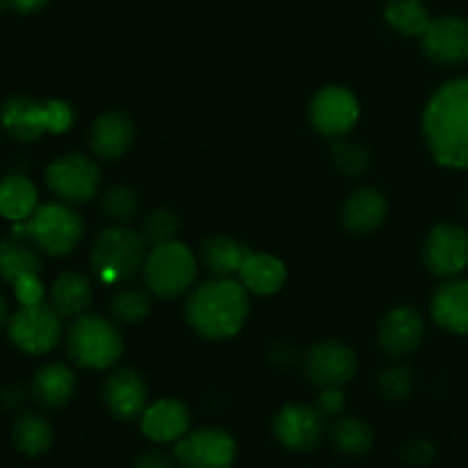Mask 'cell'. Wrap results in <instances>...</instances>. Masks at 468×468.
<instances>
[{
  "mask_svg": "<svg viewBox=\"0 0 468 468\" xmlns=\"http://www.w3.org/2000/svg\"><path fill=\"white\" fill-rule=\"evenodd\" d=\"M423 133L434 160L448 169H468V78L448 80L430 96Z\"/></svg>",
  "mask_w": 468,
  "mask_h": 468,
  "instance_id": "obj_1",
  "label": "cell"
},
{
  "mask_svg": "<svg viewBox=\"0 0 468 468\" xmlns=\"http://www.w3.org/2000/svg\"><path fill=\"white\" fill-rule=\"evenodd\" d=\"M250 314V291L238 279H213L190 292L186 320L208 341L236 336Z\"/></svg>",
  "mask_w": 468,
  "mask_h": 468,
  "instance_id": "obj_2",
  "label": "cell"
},
{
  "mask_svg": "<svg viewBox=\"0 0 468 468\" xmlns=\"http://www.w3.org/2000/svg\"><path fill=\"white\" fill-rule=\"evenodd\" d=\"M12 233L16 238H27L46 254L67 256L80 245L85 224L69 204L50 201V204L37 206V210L26 222H14Z\"/></svg>",
  "mask_w": 468,
  "mask_h": 468,
  "instance_id": "obj_3",
  "label": "cell"
},
{
  "mask_svg": "<svg viewBox=\"0 0 468 468\" xmlns=\"http://www.w3.org/2000/svg\"><path fill=\"white\" fill-rule=\"evenodd\" d=\"M146 240L123 224L99 233L91 247V270L108 286H119L144 268Z\"/></svg>",
  "mask_w": 468,
  "mask_h": 468,
  "instance_id": "obj_4",
  "label": "cell"
},
{
  "mask_svg": "<svg viewBox=\"0 0 468 468\" xmlns=\"http://www.w3.org/2000/svg\"><path fill=\"white\" fill-rule=\"evenodd\" d=\"M67 352L80 368L105 370L122 356V332L103 315L80 314L67 332Z\"/></svg>",
  "mask_w": 468,
  "mask_h": 468,
  "instance_id": "obj_5",
  "label": "cell"
},
{
  "mask_svg": "<svg viewBox=\"0 0 468 468\" xmlns=\"http://www.w3.org/2000/svg\"><path fill=\"white\" fill-rule=\"evenodd\" d=\"M197 279V259L183 242L155 245L144 261V283L151 295L174 300L192 288Z\"/></svg>",
  "mask_w": 468,
  "mask_h": 468,
  "instance_id": "obj_6",
  "label": "cell"
},
{
  "mask_svg": "<svg viewBox=\"0 0 468 468\" xmlns=\"http://www.w3.org/2000/svg\"><path fill=\"white\" fill-rule=\"evenodd\" d=\"M7 336L26 355H46L53 350L62 338V315L53 309V304L21 306L14 315H9Z\"/></svg>",
  "mask_w": 468,
  "mask_h": 468,
  "instance_id": "obj_7",
  "label": "cell"
},
{
  "mask_svg": "<svg viewBox=\"0 0 468 468\" xmlns=\"http://www.w3.org/2000/svg\"><path fill=\"white\" fill-rule=\"evenodd\" d=\"M46 186L64 204H85L99 192L101 169L90 155L64 154L46 167Z\"/></svg>",
  "mask_w": 468,
  "mask_h": 468,
  "instance_id": "obj_8",
  "label": "cell"
},
{
  "mask_svg": "<svg viewBox=\"0 0 468 468\" xmlns=\"http://www.w3.org/2000/svg\"><path fill=\"white\" fill-rule=\"evenodd\" d=\"M174 457L181 468H233L238 446L227 430L199 428L178 439Z\"/></svg>",
  "mask_w": 468,
  "mask_h": 468,
  "instance_id": "obj_9",
  "label": "cell"
},
{
  "mask_svg": "<svg viewBox=\"0 0 468 468\" xmlns=\"http://www.w3.org/2000/svg\"><path fill=\"white\" fill-rule=\"evenodd\" d=\"M311 123L315 131L332 140H341L359 122V101L347 87L327 85L311 101Z\"/></svg>",
  "mask_w": 468,
  "mask_h": 468,
  "instance_id": "obj_10",
  "label": "cell"
},
{
  "mask_svg": "<svg viewBox=\"0 0 468 468\" xmlns=\"http://www.w3.org/2000/svg\"><path fill=\"white\" fill-rule=\"evenodd\" d=\"M423 256L437 277H457L468 268V231L457 224H439L425 240Z\"/></svg>",
  "mask_w": 468,
  "mask_h": 468,
  "instance_id": "obj_11",
  "label": "cell"
},
{
  "mask_svg": "<svg viewBox=\"0 0 468 468\" xmlns=\"http://www.w3.org/2000/svg\"><path fill=\"white\" fill-rule=\"evenodd\" d=\"M324 416L306 405H286L272 419V432L288 451H314L324 434Z\"/></svg>",
  "mask_w": 468,
  "mask_h": 468,
  "instance_id": "obj_12",
  "label": "cell"
},
{
  "mask_svg": "<svg viewBox=\"0 0 468 468\" xmlns=\"http://www.w3.org/2000/svg\"><path fill=\"white\" fill-rule=\"evenodd\" d=\"M306 378L320 388L343 387L356 373V355L341 341L315 343L304 361Z\"/></svg>",
  "mask_w": 468,
  "mask_h": 468,
  "instance_id": "obj_13",
  "label": "cell"
},
{
  "mask_svg": "<svg viewBox=\"0 0 468 468\" xmlns=\"http://www.w3.org/2000/svg\"><path fill=\"white\" fill-rule=\"evenodd\" d=\"M423 53L437 64L468 62V21L462 16L432 18L420 35Z\"/></svg>",
  "mask_w": 468,
  "mask_h": 468,
  "instance_id": "obj_14",
  "label": "cell"
},
{
  "mask_svg": "<svg viewBox=\"0 0 468 468\" xmlns=\"http://www.w3.org/2000/svg\"><path fill=\"white\" fill-rule=\"evenodd\" d=\"M103 402L119 420H135L149 407V391L142 375L133 368H119L103 384Z\"/></svg>",
  "mask_w": 468,
  "mask_h": 468,
  "instance_id": "obj_15",
  "label": "cell"
},
{
  "mask_svg": "<svg viewBox=\"0 0 468 468\" xmlns=\"http://www.w3.org/2000/svg\"><path fill=\"white\" fill-rule=\"evenodd\" d=\"M425 324L419 311L411 306H398L391 309L379 323L378 341L384 352L391 356H407L414 350H419L423 341Z\"/></svg>",
  "mask_w": 468,
  "mask_h": 468,
  "instance_id": "obj_16",
  "label": "cell"
},
{
  "mask_svg": "<svg viewBox=\"0 0 468 468\" xmlns=\"http://www.w3.org/2000/svg\"><path fill=\"white\" fill-rule=\"evenodd\" d=\"M190 410L181 400H165L154 402L146 407L140 419V428L146 439L155 443H176L178 439L190 432Z\"/></svg>",
  "mask_w": 468,
  "mask_h": 468,
  "instance_id": "obj_17",
  "label": "cell"
},
{
  "mask_svg": "<svg viewBox=\"0 0 468 468\" xmlns=\"http://www.w3.org/2000/svg\"><path fill=\"white\" fill-rule=\"evenodd\" d=\"M0 126L18 142H35L48 133L46 103L30 96H12L0 105Z\"/></svg>",
  "mask_w": 468,
  "mask_h": 468,
  "instance_id": "obj_18",
  "label": "cell"
},
{
  "mask_svg": "<svg viewBox=\"0 0 468 468\" xmlns=\"http://www.w3.org/2000/svg\"><path fill=\"white\" fill-rule=\"evenodd\" d=\"M135 144V126L122 112H105L91 123L90 146L103 160H117Z\"/></svg>",
  "mask_w": 468,
  "mask_h": 468,
  "instance_id": "obj_19",
  "label": "cell"
},
{
  "mask_svg": "<svg viewBox=\"0 0 468 468\" xmlns=\"http://www.w3.org/2000/svg\"><path fill=\"white\" fill-rule=\"evenodd\" d=\"M432 318L446 332L468 334V279H452L437 288Z\"/></svg>",
  "mask_w": 468,
  "mask_h": 468,
  "instance_id": "obj_20",
  "label": "cell"
},
{
  "mask_svg": "<svg viewBox=\"0 0 468 468\" xmlns=\"http://www.w3.org/2000/svg\"><path fill=\"white\" fill-rule=\"evenodd\" d=\"M387 199L373 187L352 192L341 208V222L352 233H373L387 219Z\"/></svg>",
  "mask_w": 468,
  "mask_h": 468,
  "instance_id": "obj_21",
  "label": "cell"
},
{
  "mask_svg": "<svg viewBox=\"0 0 468 468\" xmlns=\"http://www.w3.org/2000/svg\"><path fill=\"white\" fill-rule=\"evenodd\" d=\"M76 391V375L67 364H46L32 379V398L46 410H59L67 405Z\"/></svg>",
  "mask_w": 468,
  "mask_h": 468,
  "instance_id": "obj_22",
  "label": "cell"
},
{
  "mask_svg": "<svg viewBox=\"0 0 468 468\" xmlns=\"http://www.w3.org/2000/svg\"><path fill=\"white\" fill-rule=\"evenodd\" d=\"M250 254L251 250L245 242L229 236H210L201 247V261L215 279L238 277Z\"/></svg>",
  "mask_w": 468,
  "mask_h": 468,
  "instance_id": "obj_23",
  "label": "cell"
},
{
  "mask_svg": "<svg viewBox=\"0 0 468 468\" xmlns=\"http://www.w3.org/2000/svg\"><path fill=\"white\" fill-rule=\"evenodd\" d=\"M238 282L254 295H274L286 283V265L272 254H254L238 272Z\"/></svg>",
  "mask_w": 468,
  "mask_h": 468,
  "instance_id": "obj_24",
  "label": "cell"
},
{
  "mask_svg": "<svg viewBox=\"0 0 468 468\" xmlns=\"http://www.w3.org/2000/svg\"><path fill=\"white\" fill-rule=\"evenodd\" d=\"M39 206L35 183L23 174L0 178V215L9 222H26Z\"/></svg>",
  "mask_w": 468,
  "mask_h": 468,
  "instance_id": "obj_25",
  "label": "cell"
},
{
  "mask_svg": "<svg viewBox=\"0 0 468 468\" xmlns=\"http://www.w3.org/2000/svg\"><path fill=\"white\" fill-rule=\"evenodd\" d=\"M91 302V283L80 272H62L50 288V304L62 318H78Z\"/></svg>",
  "mask_w": 468,
  "mask_h": 468,
  "instance_id": "obj_26",
  "label": "cell"
},
{
  "mask_svg": "<svg viewBox=\"0 0 468 468\" xmlns=\"http://www.w3.org/2000/svg\"><path fill=\"white\" fill-rule=\"evenodd\" d=\"M32 274H41V259L35 247L16 236L0 240V279L14 286L18 279Z\"/></svg>",
  "mask_w": 468,
  "mask_h": 468,
  "instance_id": "obj_27",
  "label": "cell"
},
{
  "mask_svg": "<svg viewBox=\"0 0 468 468\" xmlns=\"http://www.w3.org/2000/svg\"><path fill=\"white\" fill-rule=\"evenodd\" d=\"M12 439L18 452L26 457H39L53 446V428L44 416L23 414L14 423Z\"/></svg>",
  "mask_w": 468,
  "mask_h": 468,
  "instance_id": "obj_28",
  "label": "cell"
},
{
  "mask_svg": "<svg viewBox=\"0 0 468 468\" xmlns=\"http://www.w3.org/2000/svg\"><path fill=\"white\" fill-rule=\"evenodd\" d=\"M384 18L393 30L405 37H420L432 21L423 0H387Z\"/></svg>",
  "mask_w": 468,
  "mask_h": 468,
  "instance_id": "obj_29",
  "label": "cell"
},
{
  "mask_svg": "<svg viewBox=\"0 0 468 468\" xmlns=\"http://www.w3.org/2000/svg\"><path fill=\"white\" fill-rule=\"evenodd\" d=\"M332 441L336 451L343 452V455L359 457L373 448L375 432L366 420L356 419V416H343L334 425Z\"/></svg>",
  "mask_w": 468,
  "mask_h": 468,
  "instance_id": "obj_30",
  "label": "cell"
},
{
  "mask_svg": "<svg viewBox=\"0 0 468 468\" xmlns=\"http://www.w3.org/2000/svg\"><path fill=\"white\" fill-rule=\"evenodd\" d=\"M110 314L119 324H137L151 314V295L142 288L122 286L110 300Z\"/></svg>",
  "mask_w": 468,
  "mask_h": 468,
  "instance_id": "obj_31",
  "label": "cell"
},
{
  "mask_svg": "<svg viewBox=\"0 0 468 468\" xmlns=\"http://www.w3.org/2000/svg\"><path fill=\"white\" fill-rule=\"evenodd\" d=\"M101 210L117 224H126L140 210V197L131 186H112L101 197Z\"/></svg>",
  "mask_w": 468,
  "mask_h": 468,
  "instance_id": "obj_32",
  "label": "cell"
},
{
  "mask_svg": "<svg viewBox=\"0 0 468 468\" xmlns=\"http://www.w3.org/2000/svg\"><path fill=\"white\" fill-rule=\"evenodd\" d=\"M181 231V215L176 210L160 208L154 210L142 224V238L149 245H165V242L176 240V233Z\"/></svg>",
  "mask_w": 468,
  "mask_h": 468,
  "instance_id": "obj_33",
  "label": "cell"
},
{
  "mask_svg": "<svg viewBox=\"0 0 468 468\" xmlns=\"http://www.w3.org/2000/svg\"><path fill=\"white\" fill-rule=\"evenodd\" d=\"M332 158H334V165L338 167V172L352 178L361 176V174L370 167L368 151H366L361 144H356V142H346V140L336 142L332 149Z\"/></svg>",
  "mask_w": 468,
  "mask_h": 468,
  "instance_id": "obj_34",
  "label": "cell"
},
{
  "mask_svg": "<svg viewBox=\"0 0 468 468\" xmlns=\"http://www.w3.org/2000/svg\"><path fill=\"white\" fill-rule=\"evenodd\" d=\"M379 391L388 400H405L414 391V375H411V370L407 366H388L379 375Z\"/></svg>",
  "mask_w": 468,
  "mask_h": 468,
  "instance_id": "obj_35",
  "label": "cell"
},
{
  "mask_svg": "<svg viewBox=\"0 0 468 468\" xmlns=\"http://www.w3.org/2000/svg\"><path fill=\"white\" fill-rule=\"evenodd\" d=\"M46 103V117H48V133H64L73 126V108L62 99H50L44 101Z\"/></svg>",
  "mask_w": 468,
  "mask_h": 468,
  "instance_id": "obj_36",
  "label": "cell"
},
{
  "mask_svg": "<svg viewBox=\"0 0 468 468\" xmlns=\"http://www.w3.org/2000/svg\"><path fill=\"white\" fill-rule=\"evenodd\" d=\"M14 295H16L18 304L21 306H35L44 302V283H41L39 274L32 277H23L14 283Z\"/></svg>",
  "mask_w": 468,
  "mask_h": 468,
  "instance_id": "obj_37",
  "label": "cell"
},
{
  "mask_svg": "<svg viewBox=\"0 0 468 468\" xmlns=\"http://www.w3.org/2000/svg\"><path fill=\"white\" fill-rule=\"evenodd\" d=\"M346 407V396H343L341 387L323 388L318 398V411L323 416H338Z\"/></svg>",
  "mask_w": 468,
  "mask_h": 468,
  "instance_id": "obj_38",
  "label": "cell"
},
{
  "mask_svg": "<svg viewBox=\"0 0 468 468\" xmlns=\"http://www.w3.org/2000/svg\"><path fill=\"white\" fill-rule=\"evenodd\" d=\"M434 446L430 441H411L407 443L405 451H402V457H405L410 464L416 466H425L434 460Z\"/></svg>",
  "mask_w": 468,
  "mask_h": 468,
  "instance_id": "obj_39",
  "label": "cell"
},
{
  "mask_svg": "<svg viewBox=\"0 0 468 468\" xmlns=\"http://www.w3.org/2000/svg\"><path fill=\"white\" fill-rule=\"evenodd\" d=\"M176 457H172L165 451H146L137 457L135 468H174Z\"/></svg>",
  "mask_w": 468,
  "mask_h": 468,
  "instance_id": "obj_40",
  "label": "cell"
},
{
  "mask_svg": "<svg viewBox=\"0 0 468 468\" xmlns=\"http://www.w3.org/2000/svg\"><path fill=\"white\" fill-rule=\"evenodd\" d=\"M46 5H48V0H7V7L14 9V12L23 14V16L39 12V9H44Z\"/></svg>",
  "mask_w": 468,
  "mask_h": 468,
  "instance_id": "obj_41",
  "label": "cell"
},
{
  "mask_svg": "<svg viewBox=\"0 0 468 468\" xmlns=\"http://www.w3.org/2000/svg\"><path fill=\"white\" fill-rule=\"evenodd\" d=\"M23 398H26V393H23L21 387H7L3 393H0V400H3L5 407L23 405Z\"/></svg>",
  "mask_w": 468,
  "mask_h": 468,
  "instance_id": "obj_42",
  "label": "cell"
},
{
  "mask_svg": "<svg viewBox=\"0 0 468 468\" xmlns=\"http://www.w3.org/2000/svg\"><path fill=\"white\" fill-rule=\"evenodd\" d=\"M7 323H9V304L3 297V292H0V329H3Z\"/></svg>",
  "mask_w": 468,
  "mask_h": 468,
  "instance_id": "obj_43",
  "label": "cell"
},
{
  "mask_svg": "<svg viewBox=\"0 0 468 468\" xmlns=\"http://www.w3.org/2000/svg\"><path fill=\"white\" fill-rule=\"evenodd\" d=\"M5 9H7V0H0V14H3Z\"/></svg>",
  "mask_w": 468,
  "mask_h": 468,
  "instance_id": "obj_44",
  "label": "cell"
}]
</instances>
